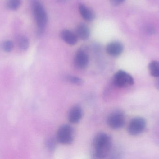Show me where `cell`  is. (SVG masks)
I'll use <instances>...</instances> for the list:
<instances>
[{"label": "cell", "instance_id": "obj_1", "mask_svg": "<svg viewBox=\"0 0 159 159\" xmlns=\"http://www.w3.org/2000/svg\"><path fill=\"white\" fill-rule=\"evenodd\" d=\"M112 147L111 137L106 133H99L93 140V157L96 159L105 158L110 154Z\"/></svg>", "mask_w": 159, "mask_h": 159}, {"label": "cell", "instance_id": "obj_2", "mask_svg": "<svg viewBox=\"0 0 159 159\" xmlns=\"http://www.w3.org/2000/svg\"><path fill=\"white\" fill-rule=\"evenodd\" d=\"M32 8L34 16L39 33L44 30L48 22V16L42 4L39 0L32 1Z\"/></svg>", "mask_w": 159, "mask_h": 159}, {"label": "cell", "instance_id": "obj_3", "mask_svg": "<svg viewBox=\"0 0 159 159\" xmlns=\"http://www.w3.org/2000/svg\"><path fill=\"white\" fill-rule=\"evenodd\" d=\"M57 141L61 144L70 145L74 139V131L71 126L67 124L60 127L56 135Z\"/></svg>", "mask_w": 159, "mask_h": 159}, {"label": "cell", "instance_id": "obj_4", "mask_svg": "<svg viewBox=\"0 0 159 159\" xmlns=\"http://www.w3.org/2000/svg\"><path fill=\"white\" fill-rule=\"evenodd\" d=\"M113 82L116 87L124 88L134 85V79L133 77L127 72L120 70L114 75Z\"/></svg>", "mask_w": 159, "mask_h": 159}, {"label": "cell", "instance_id": "obj_5", "mask_svg": "<svg viewBox=\"0 0 159 159\" xmlns=\"http://www.w3.org/2000/svg\"><path fill=\"white\" fill-rule=\"evenodd\" d=\"M146 125V120L144 118L136 117L130 121L128 127V133L132 136L139 135L143 132Z\"/></svg>", "mask_w": 159, "mask_h": 159}, {"label": "cell", "instance_id": "obj_6", "mask_svg": "<svg viewBox=\"0 0 159 159\" xmlns=\"http://www.w3.org/2000/svg\"><path fill=\"white\" fill-rule=\"evenodd\" d=\"M107 123L108 126L113 129H121L125 123L124 114L120 111L113 112L108 116Z\"/></svg>", "mask_w": 159, "mask_h": 159}, {"label": "cell", "instance_id": "obj_7", "mask_svg": "<svg viewBox=\"0 0 159 159\" xmlns=\"http://www.w3.org/2000/svg\"><path fill=\"white\" fill-rule=\"evenodd\" d=\"M74 61L75 66L77 69L83 70L85 69L89 64V56L84 50H78L75 54Z\"/></svg>", "mask_w": 159, "mask_h": 159}, {"label": "cell", "instance_id": "obj_8", "mask_svg": "<svg viewBox=\"0 0 159 159\" xmlns=\"http://www.w3.org/2000/svg\"><path fill=\"white\" fill-rule=\"evenodd\" d=\"M83 115L82 108L79 105H75L71 108L68 114V119L72 123H78Z\"/></svg>", "mask_w": 159, "mask_h": 159}, {"label": "cell", "instance_id": "obj_9", "mask_svg": "<svg viewBox=\"0 0 159 159\" xmlns=\"http://www.w3.org/2000/svg\"><path fill=\"white\" fill-rule=\"evenodd\" d=\"M123 47L121 43L118 42H113L107 45L106 51L108 55L113 57L119 56L122 53Z\"/></svg>", "mask_w": 159, "mask_h": 159}, {"label": "cell", "instance_id": "obj_10", "mask_svg": "<svg viewBox=\"0 0 159 159\" xmlns=\"http://www.w3.org/2000/svg\"><path fill=\"white\" fill-rule=\"evenodd\" d=\"M62 40L68 44L74 45L77 43V38L75 33L68 30H63L61 34Z\"/></svg>", "mask_w": 159, "mask_h": 159}, {"label": "cell", "instance_id": "obj_11", "mask_svg": "<svg viewBox=\"0 0 159 159\" xmlns=\"http://www.w3.org/2000/svg\"><path fill=\"white\" fill-rule=\"evenodd\" d=\"M79 10L81 16L86 21H91L94 19L95 17L94 12L85 5L80 4Z\"/></svg>", "mask_w": 159, "mask_h": 159}, {"label": "cell", "instance_id": "obj_12", "mask_svg": "<svg viewBox=\"0 0 159 159\" xmlns=\"http://www.w3.org/2000/svg\"><path fill=\"white\" fill-rule=\"evenodd\" d=\"M76 36L81 40H87L89 37L90 31L89 27L84 23H80L76 29Z\"/></svg>", "mask_w": 159, "mask_h": 159}, {"label": "cell", "instance_id": "obj_13", "mask_svg": "<svg viewBox=\"0 0 159 159\" xmlns=\"http://www.w3.org/2000/svg\"><path fill=\"white\" fill-rule=\"evenodd\" d=\"M149 73L152 76L159 77V62L153 61L148 65Z\"/></svg>", "mask_w": 159, "mask_h": 159}, {"label": "cell", "instance_id": "obj_14", "mask_svg": "<svg viewBox=\"0 0 159 159\" xmlns=\"http://www.w3.org/2000/svg\"><path fill=\"white\" fill-rule=\"evenodd\" d=\"M17 44L20 49L23 51L27 50L30 45L29 39L26 36L23 35L19 36L18 38Z\"/></svg>", "mask_w": 159, "mask_h": 159}, {"label": "cell", "instance_id": "obj_15", "mask_svg": "<svg viewBox=\"0 0 159 159\" xmlns=\"http://www.w3.org/2000/svg\"><path fill=\"white\" fill-rule=\"evenodd\" d=\"M6 5L8 9L11 10H16L20 7L21 0H7Z\"/></svg>", "mask_w": 159, "mask_h": 159}, {"label": "cell", "instance_id": "obj_16", "mask_svg": "<svg viewBox=\"0 0 159 159\" xmlns=\"http://www.w3.org/2000/svg\"><path fill=\"white\" fill-rule=\"evenodd\" d=\"M2 47L3 50L5 52H10L14 48V44L10 40H6L2 44Z\"/></svg>", "mask_w": 159, "mask_h": 159}, {"label": "cell", "instance_id": "obj_17", "mask_svg": "<svg viewBox=\"0 0 159 159\" xmlns=\"http://www.w3.org/2000/svg\"><path fill=\"white\" fill-rule=\"evenodd\" d=\"M67 79L71 83L75 84V85H80L82 84V80H81V78L77 77L68 76L67 77Z\"/></svg>", "mask_w": 159, "mask_h": 159}, {"label": "cell", "instance_id": "obj_18", "mask_svg": "<svg viewBox=\"0 0 159 159\" xmlns=\"http://www.w3.org/2000/svg\"><path fill=\"white\" fill-rule=\"evenodd\" d=\"M46 145L48 148L52 151L54 150L56 147V143L53 139H50L47 142Z\"/></svg>", "mask_w": 159, "mask_h": 159}, {"label": "cell", "instance_id": "obj_19", "mask_svg": "<svg viewBox=\"0 0 159 159\" xmlns=\"http://www.w3.org/2000/svg\"><path fill=\"white\" fill-rule=\"evenodd\" d=\"M109 1L113 5L116 6L122 3L125 0H109Z\"/></svg>", "mask_w": 159, "mask_h": 159}, {"label": "cell", "instance_id": "obj_20", "mask_svg": "<svg viewBox=\"0 0 159 159\" xmlns=\"http://www.w3.org/2000/svg\"><path fill=\"white\" fill-rule=\"evenodd\" d=\"M147 31L150 34H153L155 32V30L152 27H148Z\"/></svg>", "mask_w": 159, "mask_h": 159}, {"label": "cell", "instance_id": "obj_21", "mask_svg": "<svg viewBox=\"0 0 159 159\" xmlns=\"http://www.w3.org/2000/svg\"><path fill=\"white\" fill-rule=\"evenodd\" d=\"M155 86H156V87L157 89L159 90V77L156 81V83H155Z\"/></svg>", "mask_w": 159, "mask_h": 159}, {"label": "cell", "instance_id": "obj_22", "mask_svg": "<svg viewBox=\"0 0 159 159\" xmlns=\"http://www.w3.org/2000/svg\"><path fill=\"white\" fill-rule=\"evenodd\" d=\"M58 1H59V2H65L66 0H58Z\"/></svg>", "mask_w": 159, "mask_h": 159}]
</instances>
